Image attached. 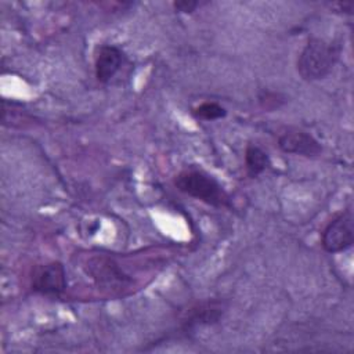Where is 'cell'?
I'll return each mask as SVG.
<instances>
[{
  "instance_id": "1",
  "label": "cell",
  "mask_w": 354,
  "mask_h": 354,
  "mask_svg": "<svg viewBox=\"0 0 354 354\" xmlns=\"http://www.w3.org/2000/svg\"><path fill=\"white\" fill-rule=\"evenodd\" d=\"M342 54V44L336 40L310 37L297 58V72L307 82L326 77Z\"/></svg>"
},
{
  "instance_id": "2",
  "label": "cell",
  "mask_w": 354,
  "mask_h": 354,
  "mask_svg": "<svg viewBox=\"0 0 354 354\" xmlns=\"http://www.w3.org/2000/svg\"><path fill=\"white\" fill-rule=\"evenodd\" d=\"M174 187L188 196L199 199L214 207L230 206L228 195L223 189L221 184L206 171L196 169L183 170L174 177Z\"/></svg>"
},
{
  "instance_id": "3",
  "label": "cell",
  "mask_w": 354,
  "mask_h": 354,
  "mask_svg": "<svg viewBox=\"0 0 354 354\" xmlns=\"http://www.w3.org/2000/svg\"><path fill=\"white\" fill-rule=\"evenodd\" d=\"M354 242V217L350 209L337 214L322 231L321 245L328 253H339Z\"/></svg>"
},
{
  "instance_id": "4",
  "label": "cell",
  "mask_w": 354,
  "mask_h": 354,
  "mask_svg": "<svg viewBox=\"0 0 354 354\" xmlns=\"http://www.w3.org/2000/svg\"><path fill=\"white\" fill-rule=\"evenodd\" d=\"M32 289L44 296H59L66 289V272L59 261L41 266L32 278Z\"/></svg>"
},
{
  "instance_id": "5",
  "label": "cell",
  "mask_w": 354,
  "mask_h": 354,
  "mask_svg": "<svg viewBox=\"0 0 354 354\" xmlns=\"http://www.w3.org/2000/svg\"><path fill=\"white\" fill-rule=\"evenodd\" d=\"M278 147L286 153L317 156L322 152V145L311 134L301 130H288L278 138Z\"/></svg>"
},
{
  "instance_id": "6",
  "label": "cell",
  "mask_w": 354,
  "mask_h": 354,
  "mask_svg": "<svg viewBox=\"0 0 354 354\" xmlns=\"http://www.w3.org/2000/svg\"><path fill=\"white\" fill-rule=\"evenodd\" d=\"M87 264V272L93 277V279L97 281L98 285L123 286L126 282H129V278L122 272V270L112 259L98 256L90 259Z\"/></svg>"
},
{
  "instance_id": "7",
  "label": "cell",
  "mask_w": 354,
  "mask_h": 354,
  "mask_svg": "<svg viewBox=\"0 0 354 354\" xmlns=\"http://www.w3.org/2000/svg\"><path fill=\"white\" fill-rule=\"evenodd\" d=\"M123 62V53L119 47L104 44L98 48L94 62L95 77L101 83H108L120 69Z\"/></svg>"
},
{
  "instance_id": "8",
  "label": "cell",
  "mask_w": 354,
  "mask_h": 354,
  "mask_svg": "<svg viewBox=\"0 0 354 354\" xmlns=\"http://www.w3.org/2000/svg\"><path fill=\"white\" fill-rule=\"evenodd\" d=\"M224 311V306L221 301L209 300L196 304L188 311L187 318L184 319V328L191 329L201 325H209L217 322Z\"/></svg>"
},
{
  "instance_id": "9",
  "label": "cell",
  "mask_w": 354,
  "mask_h": 354,
  "mask_svg": "<svg viewBox=\"0 0 354 354\" xmlns=\"http://www.w3.org/2000/svg\"><path fill=\"white\" fill-rule=\"evenodd\" d=\"M245 165L250 177H257L270 166V158L260 147L249 144L245 149Z\"/></svg>"
},
{
  "instance_id": "10",
  "label": "cell",
  "mask_w": 354,
  "mask_h": 354,
  "mask_svg": "<svg viewBox=\"0 0 354 354\" xmlns=\"http://www.w3.org/2000/svg\"><path fill=\"white\" fill-rule=\"evenodd\" d=\"M192 115L203 120H216L224 118L227 115V111L217 102H203L192 111Z\"/></svg>"
},
{
  "instance_id": "11",
  "label": "cell",
  "mask_w": 354,
  "mask_h": 354,
  "mask_svg": "<svg viewBox=\"0 0 354 354\" xmlns=\"http://www.w3.org/2000/svg\"><path fill=\"white\" fill-rule=\"evenodd\" d=\"M257 98H259V104L261 105V108L268 112L278 109L286 101L283 94H281L278 91H271V90H261L259 93Z\"/></svg>"
},
{
  "instance_id": "12",
  "label": "cell",
  "mask_w": 354,
  "mask_h": 354,
  "mask_svg": "<svg viewBox=\"0 0 354 354\" xmlns=\"http://www.w3.org/2000/svg\"><path fill=\"white\" fill-rule=\"evenodd\" d=\"M201 6H202L201 1H194V0H180V1L173 3L174 10L180 11V12H192Z\"/></svg>"
}]
</instances>
